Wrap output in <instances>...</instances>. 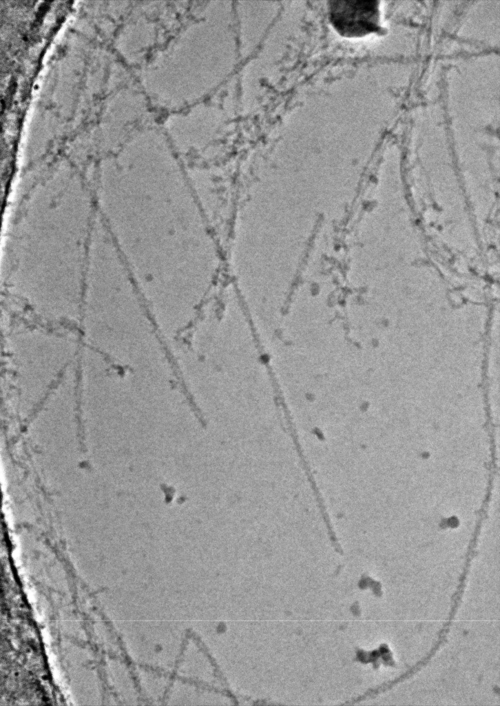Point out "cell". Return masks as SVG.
<instances>
[{
  "mask_svg": "<svg viewBox=\"0 0 500 706\" xmlns=\"http://www.w3.org/2000/svg\"><path fill=\"white\" fill-rule=\"evenodd\" d=\"M146 183L132 199L144 235L132 242L140 265L163 281H210L218 268L213 239L168 142L154 145Z\"/></svg>",
  "mask_w": 500,
  "mask_h": 706,
  "instance_id": "1",
  "label": "cell"
},
{
  "mask_svg": "<svg viewBox=\"0 0 500 706\" xmlns=\"http://www.w3.org/2000/svg\"><path fill=\"white\" fill-rule=\"evenodd\" d=\"M198 11L160 53L152 69V93L167 110L201 101L218 88L231 68L227 3L209 1Z\"/></svg>",
  "mask_w": 500,
  "mask_h": 706,
  "instance_id": "2",
  "label": "cell"
},
{
  "mask_svg": "<svg viewBox=\"0 0 500 706\" xmlns=\"http://www.w3.org/2000/svg\"><path fill=\"white\" fill-rule=\"evenodd\" d=\"M225 121L218 103L200 101L169 115L165 127L173 147L183 153L199 152L218 141Z\"/></svg>",
  "mask_w": 500,
  "mask_h": 706,
  "instance_id": "3",
  "label": "cell"
},
{
  "mask_svg": "<svg viewBox=\"0 0 500 706\" xmlns=\"http://www.w3.org/2000/svg\"><path fill=\"white\" fill-rule=\"evenodd\" d=\"M329 20L335 31L344 37H360L379 32L382 29L379 1H331Z\"/></svg>",
  "mask_w": 500,
  "mask_h": 706,
  "instance_id": "4",
  "label": "cell"
}]
</instances>
